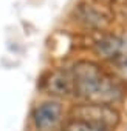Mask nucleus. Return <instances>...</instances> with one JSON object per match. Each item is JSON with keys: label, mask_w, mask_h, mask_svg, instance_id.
<instances>
[{"label": "nucleus", "mask_w": 127, "mask_h": 131, "mask_svg": "<svg viewBox=\"0 0 127 131\" xmlns=\"http://www.w3.org/2000/svg\"><path fill=\"white\" fill-rule=\"evenodd\" d=\"M119 2H122V3H124V6L127 8V0H119Z\"/></svg>", "instance_id": "obj_9"}, {"label": "nucleus", "mask_w": 127, "mask_h": 131, "mask_svg": "<svg viewBox=\"0 0 127 131\" xmlns=\"http://www.w3.org/2000/svg\"><path fill=\"white\" fill-rule=\"evenodd\" d=\"M37 90L42 97H51L71 103L75 99V85L68 62H59L42 71L37 80Z\"/></svg>", "instance_id": "obj_5"}, {"label": "nucleus", "mask_w": 127, "mask_h": 131, "mask_svg": "<svg viewBox=\"0 0 127 131\" xmlns=\"http://www.w3.org/2000/svg\"><path fill=\"white\" fill-rule=\"evenodd\" d=\"M68 67L75 85L73 102L102 103L124 108L127 103V83L119 80L107 65L88 56L73 57Z\"/></svg>", "instance_id": "obj_1"}, {"label": "nucleus", "mask_w": 127, "mask_h": 131, "mask_svg": "<svg viewBox=\"0 0 127 131\" xmlns=\"http://www.w3.org/2000/svg\"><path fill=\"white\" fill-rule=\"evenodd\" d=\"M70 119L88 123L102 131H121L125 126L124 108L102 105V103L71 102L70 103Z\"/></svg>", "instance_id": "obj_3"}, {"label": "nucleus", "mask_w": 127, "mask_h": 131, "mask_svg": "<svg viewBox=\"0 0 127 131\" xmlns=\"http://www.w3.org/2000/svg\"><path fill=\"white\" fill-rule=\"evenodd\" d=\"M62 131H102V129H98L88 123H84V122H79L75 119H68V122L65 123Z\"/></svg>", "instance_id": "obj_7"}, {"label": "nucleus", "mask_w": 127, "mask_h": 131, "mask_svg": "<svg viewBox=\"0 0 127 131\" xmlns=\"http://www.w3.org/2000/svg\"><path fill=\"white\" fill-rule=\"evenodd\" d=\"M107 68L124 83H127V56H122L116 60H113L112 63L107 65Z\"/></svg>", "instance_id": "obj_6"}, {"label": "nucleus", "mask_w": 127, "mask_h": 131, "mask_svg": "<svg viewBox=\"0 0 127 131\" xmlns=\"http://www.w3.org/2000/svg\"><path fill=\"white\" fill-rule=\"evenodd\" d=\"M67 22L81 36H92L115 28L116 14L113 6L99 0H78L71 6Z\"/></svg>", "instance_id": "obj_2"}, {"label": "nucleus", "mask_w": 127, "mask_h": 131, "mask_svg": "<svg viewBox=\"0 0 127 131\" xmlns=\"http://www.w3.org/2000/svg\"><path fill=\"white\" fill-rule=\"evenodd\" d=\"M70 119V103L39 97L28 114V131H62Z\"/></svg>", "instance_id": "obj_4"}, {"label": "nucleus", "mask_w": 127, "mask_h": 131, "mask_svg": "<svg viewBox=\"0 0 127 131\" xmlns=\"http://www.w3.org/2000/svg\"><path fill=\"white\" fill-rule=\"evenodd\" d=\"M99 2H102V3H105V5H108V6H113L115 3L119 2V0H99Z\"/></svg>", "instance_id": "obj_8"}]
</instances>
